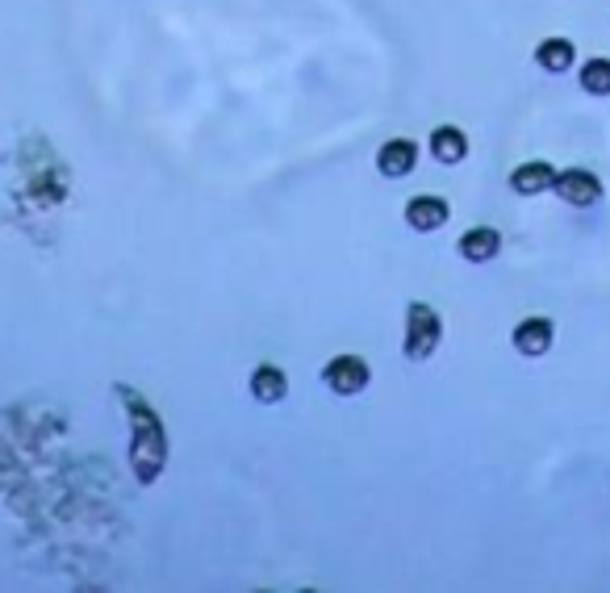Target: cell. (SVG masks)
Returning <instances> with one entry per match:
<instances>
[{
    "label": "cell",
    "instance_id": "cell-1",
    "mask_svg": "<svg viewBox=\"0 0 610 593\" xmlns=\"http://www.w3.org/2000/svg\"><path fill=\"white\" fill-rule=\"evenodd\" d=\"M134 414V443H130V464L138 472V481L151 485L159 472H163V460H168V439H163V426L155 422V414L143 406V401H134L130 406Z\"/></svg>",
    "mask_w": 610,
    "mask_h": 593
},
{
    "label": "cell",
    "instance_id": "cell-6",
    "mask_svg": "<svg viewBox=\"0 0 610 593\" xmlns=\"http://www.w3.org/2000/svg\"><path fill=\"white\" fill-rule=\"evenodd\" d=\"M406 222L418 234H431V230H439L443 222H448V201L443 197H410L406 201Z\"/></svg>",
    "mask_w": 610,
    "mask_h": 593
},
{
    "label": "cell",
    "instance_id": "cell-8",
    "mask_svg": "<svg viewBox=\"0 0 610 593\" xmlns=\"http://www.w3.org/2000/svg\"><path fill=\"white\" fill-rule=\"evenodd\" d=\"M514 347L523 355H544L552 347V322L548 318H527L514 326Z\"/></svg>",
    "mask_w": 610,
    "mask_h": 593
},
{
    "label": "cell",
    "instance_id": "cell-13",
    "mask_svg": "<svg viewBox=\"0 0 610 593\" xmlns=\"http://www.w3.org/2000/svg\"><path fill=\"white\" fill-rule=\"evenodd\" d=\"M581 88L590 92V97H610V59L581 63Z\"/></svg>",
    "mask_w": 610,
    "mask_h": 593
},
{
    "label": "cell",
    "instance_id": "cell-2",
    "mask_svg": "<svg viewBox=\"0 0 610 593\" xmlns=\"http://www.w3.org/2000/svg\"><path fill=\"white\" fill-rule=\"evenodd\" d=\"M439 335H443L439 314L431 310V305L414 301L406 310V355L410 360H431L435 347H439Z\"/></svg>",
    "mask_w": 610,
    "mask_h": 593
},
{
    "label": "cell",
    "instance_id": "cell-5",
    "mask_svg": "<svg viewBox=\"0 0 610 593\" xmlns=\"http://www.w3.org/2000/svg\"><path fill=\"white\" fill-rule=\"evenodd\" d=\"M414 163H418V147L410 138H389L385 147L377 151V172L389 176V180H402L414 172Z\"/></svg>",
    "mask_w": 610,
    "mask_h": 593
},
{
    "label": "cell",
    "instance_id": "cell-4",
    "mask_svg": "<svg viewBox=\"0 0 610 593\" xmlns=\"http://www.w3.org/2000/svg\"><path fill=\"white\" fill-rule=\"evenodd\" d=\"M556 197L565 201V205H577V209H590L598 205L602 197V184L594 172H581V168H569V172H556Z\"/></svg>",
    "mask_w": 610,
    "mask_h": 593
},
{
    "label": "cell",
    "instance_id": "cell-7",
    "mask_svg": "<svg viewBox=\"0 0 610 593\" xmlns=\"http://www.w3.org/2000/svg\"><path fill=\"white\" fill-rule=\"evenodd\" d=\"M556 184V168H548V163H523V168H514L510 172V188L519 197H535V193H544V188Z\"/></svg>",
    "mask_w": 610,
    "mask_h": 593
},
{
    "label": "cell",
    "instance_id": "cell-11",
    "mask_svg": "<svg viewBox=\"0 0 610 593\" xmlns=\"http://www.w3.org/2000/svg\"><path fill=\"white\" fill-rule=\"evenodd\" d=\"M431 155H435L439 163H460V159L468 155V138H464V130H456V126H439V130H431Z\"/></svg>",
    "mask_w": 610,
    "mask_h": 593
},
{
    "label": "cell",
    "instance_id": "cell-9",
    "mask_svg": "<svg viewBox=\"0 0 610 593\" xmlns=\"http://www.w3.org/2000/svg\"><path fill=\"white\" fill-rule=\"evenodd\" d=\"M289 393V381H285V372L264 364V368H255L251 372V397L255 401H264V406H276V401H285Z\"/></svg>",
    "mask_w": 610,
    "mask_h": 593
},
{
    "label": "cell",
    "instance_id": "cell-10",
    "mask_svg": "<svg viewBox=\"0 0 610 593\" xmlns=\"http://www.w3.org/2000/svg\"><path fill=\"white\" fill-rule=\"evenodd\" d=\"M498 247H502V234H498V230H489V226L468 230L464 239H460V255L468 259V264H485V259H494Z\"/></svg>",
    "mask_w": 610,
    "mask_h": 593
},
{
    "label": "cell",
    "instance_id": "cell-12",
    "mask_svg": "<svg viewBox=\"0 0 610 593\" xmlns=\"http://www.w3.org/2000/svg\"><path fill=\"white\" fill-rule=\"evenodd\" d=\"M573 59H577V51H573L569 38H548V42H539V51H535V63L544 71H552V76L556 71H569Z\"/></svg>",
    "mask_w": 610,
    "mask_h": 593
},
{
    "label": "cell",
    "instance_id": "cell-3",
    "mask_svg": "<svg viewBox=\"0 0 610 593\" xmlns=\"http://www.w3.org/2000/svg\"><path fill=\"white\" fill-rule=\"evenodd\" d=\"M322 381L331 385L335 393L351 397V393H360L372 381V372H368V364L360 360V355H335V360L322 368Z\"/></svg>",
    "mask_w": 610,
    "mask_h": 593
}]
</instances>
